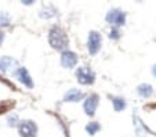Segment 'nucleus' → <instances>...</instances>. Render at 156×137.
<instances>
[{"mask_svg": "<svg viewBox=\"0 0 156 137\" xmlns=\"http://www.w3.org/2000/svg\"><path fill=\"white\" fill-rule=\"evenodd\" d=\"M48 42H50V45L53 46L54 49H57V50H64V49L68 46L69 40H68L66 33H65L61 28L54 27L53 29L50 31V33H48Z\"/></svg>", "mask_w": 156, "mask_h": 137, "instance_id": "1", "label": "nucleus"}, {"mask_svg": "<svg viewBox=\"0 0 156 137\" xmlns=\"http://www.w3.org/2000/svg\"><path fill=\"white\" fill-rule=\"evenodd\" d=\"M76 78L80 83L91 85L94 82V72L88 68V67H80L76 71Z\"/></svg>", "mask_w": 156, "mask_h": 137, "instance_id": "2", "label": "nucleus"}, {"mask_svg": "<svg viewBox=\"0 0 156 137\" xmlns=\"http://www.w3.org/2000/svg\"><path fill=\"white\" fill-rule=\"evenodd\" d=\"M37 133V126L32 121H25L20 125V134L22 137H35Z\"/></svg>", "mask_w": 156, "mask_h": 137, "instance_id": "3", "label": "nucleus"}, {"mask_svg": "<svg viewBox=\"0 0 156 137\" xmlns=\"http://www.w3.org/2000/svg\"><path fill=\"white\" fill-rule=\"evenodd\" d=\"M124 20H126V15L124 13H122L120 10H111V11L106 14V21L111 25H123Z\"/></svg>", "mask_w": 156, "mask_h": 137, "instance_id": "4", "label": "nucleus"}, {"mask_svg": "<svg viewBox=\"0 0 156 137\" xmlns=\"http://www.w3.org/2000/svg\"><path fill=\"white\" fill-rule=\"evenodd\" d=\"M100 47H101V36L98 32L93 31L88 35V51H90V54H95L98 53Z\"/></svg>", "mask_w": 156, "mask_h": 137, "instance_id": "5", "label": "nucleus"}, {"mask_svg": "<svg viewBox=\"0 0 156 137\" xmlns=\"http://www.w3.org/2000/svg\"><path fill=\"white\" fill-rule=\"evenodd\" d=\"M77 63V57L73 51H64L61 56V64L65 68H73Z\"/></svg>", "mask_w": 156, "mask_h": 137, "instance_id": "6", "label": "nucleus"}, {"mask_svg": "<svg viewBox=\"0 0 156 137\" xmlns=\"http://www.w3.org/2000/svg\"><path fill=\"white\" fill-rule=\"evenodd\" d=\"M97 105H98V96L97 94H91L86 100L84 103V111L87 115H94L95 114V110H97Z\"/></svg>", "mask_w": 156, "mask_h": 137, "instance_id": "7", "label": "nucleus"}, {"mask_svg": "<svg viewBox=\"0 0 156 137\" xmlns=\"http://www.w3.org/2000/svg\"><path fill=\"white\" fill-rule=\"evenodd\" d=\"M17 78L20 79V82H22V83L25 85V86L28 87H33V82L32 79H30L29 74H28L27 68H20L17 71Z\"/></svg>", "mask_w": 156, "mask_h": 137, "instance_id": "8", "label": "nucleus"}, {"mask_svg": "<svg viewBox=\"0 0 156 137\" xmlns=\"http://www.w3.org/2000/svg\"><path fill=\"white\" fill-rule=\"evenodd\" d=\"M84 97V94H83L82 92H79V90H69L66 94H65V101H71V103H76V101H80V100Z\"/></svg>", "mask_w": 156, "mask_h": 137, "instance_id": "9", "label": "nucleus"}, {"mask_svg": "<svg viewBox=\"0 0 156 137\" xmlns=\"http://www.w3.org/2000/svg\"><path fill=\"white\" fill-rule=\"evenodd\" d=\"M14 60L12 58H10V57H3L2 60H0V71H3V72H6V71H9V68L11 65H14Z\"/></svg>", "mask_w": 156, "mask_h": 137, "instance_id": "10", "label": "nucleus"}, {"mask_svg": "<svg viewBox=\"0 0 156 137\" xmlns=\"http://www.w3.org/2000/svg\"><path fill=\"white\" fill-rule=\"evenodd\" d=\"M137 90H138V93L142 96V97H149V96L153 93L152 86H149V85H145V83L144 85H140Z\"/></svg>", "mask_w": 156, "mask_h": 137, "instance_id": "11", "label": "nucleus"}, {"mask_svg": "<svg viewBox=\"0 0 156 137\" xmlns=\"http://www.w3.org/2000/svg\"><path fill=\"white\" fill-rule=\"evenodd\" d=\"M112 103H113V107H115V111H118V112L122 110H124V107H126L124 100L120 99V97H115V99L112 100Z\"/></svg>", "mask_w": 156, "mask_h": 137, "instance_id": "12", "label": "nucleus"}, {"mask_svg": "<svg viewBox=\"0 0 156 137\" xmlns=\"http://www.w3.org/2000/svg\"><path fill=\"white\" fill-rule=\"evenodd\" d=\"M14 107V103L12 101H2L0 103V114H4L7 111H10Z\"/></svg>", "mask_w": 156, "mask_h": 137, "instance_id": "13", "label": "nucleus"}, {"mask_svg": "<svg viewBox=\"0 0 156 137\" xmlns=\"http://www.w3.org/2000/svg\"><path fill=\"white\" fill-rule=\"evenodd\" d=\"M86 130H87L90 134H95L98 130H100V125H98L97 122H91L86 126Z\"/></svg>", "mask_w": 156, "mask_h": 137, "instance_id": "14", "label": "nucleus"}, {"mask_svg": "<svg viewBox=\"0 0 156 137\" xmlns=\"http://www.w3.org/2000/svg\"><path fill=\"white\" fill-rule=\"evenodd\" d=\"M0 24L4 25V27H7V25H9V17H7L6 14H3V13L0 14Z\"/></svg>", "mask_w": 156, "mask_h": 137, "instance_id": "15", "label": "nucleus"}, {"mask_svg": "<svg viewBox=\"0 0 156 137\" xmlns=\"http://www.w3.org/2000/svg\"><path fill=\"white\" fill-rule=\"evenodd\" d=\"M119 36H120V33H119L118 29H112V31H111V38H112V39H119Z\"/></svg>", "mask_w": 156, "mask_h": 137, "instance_id": "16", "label": "nucleus"}, {"mask_svg": "<svg viewBox=\"0 0 156 137\" xmlns=\"http://www.w3.org/2000/svg\"><path fill=\"white\" fill-rule=\"evenodd\" d=\"M15 121H17V116H15V115L14 116H10V118H9V122H10V125H11V126L15 125V123H14Z\"/></svg>", "mask_w": 156, "mask_h": 137, "instance_id": "17", "label": "nucleus"}, {"mask_svg": "<svg viewBox=\"0 0 156 137\" xmlns=\"http://www.w3.org/2000/svg\"><path fill=\"white\" fill-rule=\"evenodd\" d=\"M2 42H3V33L0 32V43H2Z\"/></svg>", "mask_w": 156, "mask_h": 137, "instance_id": "18", "label": "nucleus"}, {"mask_svg": "<svg viewBox=\"0 0 156 137\" xmlns=\"http://www.w3.org/2000/svg\"><path fill=\"white\" fill-rule=\"evenodd\" d=\"M152 71H153V75H155V76H156V65L153 67V69H152Z\"/></svg>", "mask_w": 156, "mask_h": 137, "instance_id": "19", "label": "nucleus"}]
</instances>
